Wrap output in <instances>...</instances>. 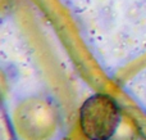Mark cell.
Masks as SVG:
<instances>
[{"label": "cell", "mask_w": 146, "mask_h": 140, "mask_svg": "<svg viewBox=\"0 0 146 140\" xmlns=\"http://www.w3.org/2000/svg\"><path fill=\"white\" fill-rule=\"evenodd\" d=\"M121 109L106 94H94L80 109V127L90 140H110L121 123Z\"/></svg>", "instance_id": "obj_1"}, {"label": "cell", "mask_w": 146, "mask_h": 140, "mask_svg": "<svg viewBox=\"0 0 146 140\" xmlns=\"http://www.w3.org/2000/svg\"><path fill=\"white\" fill-rule=\"evenodd\" d=\"M15 125L27 140H48L58 125L56 111L42 98H28L15 111Z\"/></svg>", "instance_id": "obj_2"}]
</instances>
